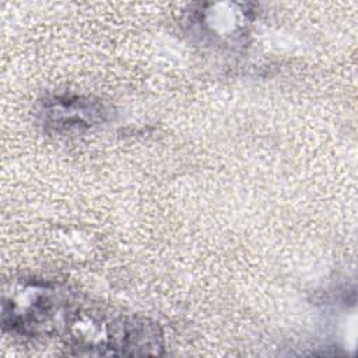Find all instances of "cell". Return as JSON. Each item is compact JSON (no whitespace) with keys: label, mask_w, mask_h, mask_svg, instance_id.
<instances>
[{"label":"cell","mask_w":358,"mask_h":358,"mask_svg":"<svg viewBox=\"0 0 358 358\" xmlns=\"http://www.w3.org/2000/svg\"><path fill=\"white\" fill-rule=\"evenodd\" d=\"M64 303L63 292L56 284L21 278L4 289L3 324L13 331L34 334L52 324Z\"/></svg>","instance_id":"cell-1"},{"label":"cell","mask_w":358,"mask_h":358,"mask_svg":"<svg viewBox=\"0 0 358 358\" xmlns=\"http://www.w3.org/2000/svg\"><path fill=\"white\" fill-rule=\"evenodd\" d=\"M102 105L81 96H57L48 101L42 109L45 123L55 130L88 127L102 115Z\"/></svg>","instance_id":"cell-2"}]
</instances>
